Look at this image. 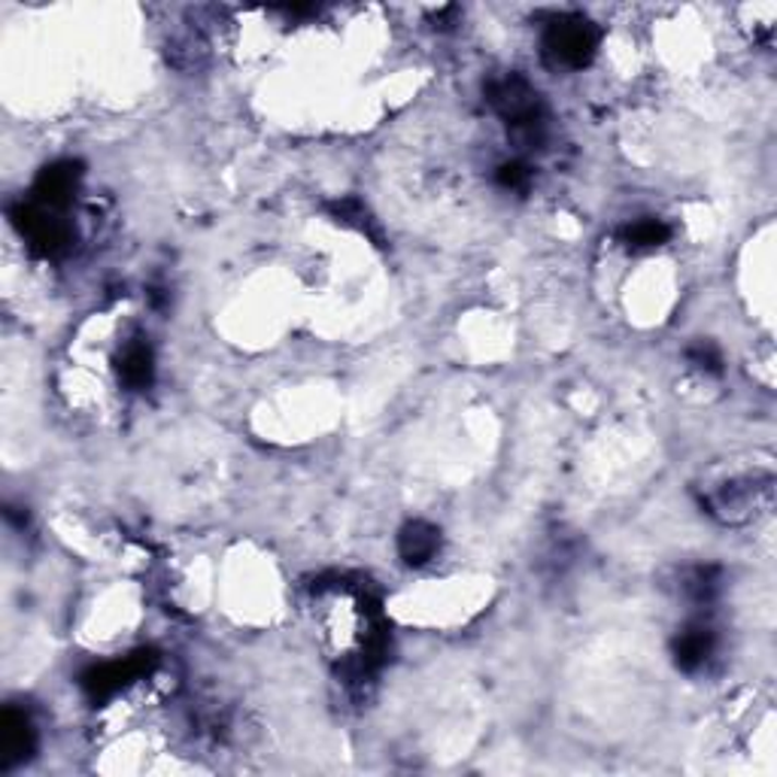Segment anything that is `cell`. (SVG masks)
<instances>
[{
  "label": "cell",
  "instance_id": "3",
  "mask_svg": "<svg viewBox=\"0 0 777 777\" xmlns=\"http://www.w3.org/2000/svg\"><path fill=\"white\" fill-rule=\"evenodd\" d=\"M158 662V656L152 650H140V654L125 656V659H116V662H104V666H95L82 674V690L89 693L92 698H109L116 696L122 686H128L137 678L150 674Z\"/></svg>",
  "mask_w": 777,
  "mask_h": 777
},
{
  "label": "cell",
  "instance_id": "6",
  "mask_svg": "<svg viewBox=\"0 0 777 777\" xmlns=\"http://www.w3.org/2000/svg\"><path fill=\"white\" fill-rule=\"evenodd\" d=\"M80 177H82L80 164L73 162L49 164L40 177H37V186H34L40 207H68L70 201H73V191H76V186H80Z\"/></svg>",
  "mask_w": 777,
  "mask_h": 777
},
{
  "label": "cell",
  "instance_id": "4",
  "mask_svg": "<svg viewBox=\"0 0 777 777\" xmlns=\"http://www.w3.org/2000/svg\"><path fill=\"white\" fill-rule=\"evenodd\" d=\"M13 222L19 225V232L27 237L31 249L40 252V256H61V252H68L70 244H73V232H70L61 219L49 216L46 207H15Z\"/></svg>",
  "mask_w": 777,
  "mask_h": 777
},
{
  "label": "cell",
  "instance_id": "8",
  "mask_svg": "<svg viewBox=\"0 0 777 777\" xmlns=\"http://www.w3.org/2000/svg\"><path fill=\"white\" fill-rule=\"evenodd\" d=\"M714 644H717V638H714V632L708 626L683 628L681 635H678V641H674V662H678V669H702L710 659V654H714Z\"/></svg>",
  "mask_w": 777,
  "mask_h": 777
},
{
  "label": "cell",
  "instance_id": "9",
  "mask_svg": "<svg viewBox=\"0 0 777 777\" xmlns=\"http://www.w3.org/2000/svg\"><path fill=\"white\" fill-rule=\"evenodd\" d=\"M119 377L128 389H146L155 377V358L146 343H131L119 358Z\"/></svg>",
  "mask_w": 777,
  "mask_h": 777
},
{
  "label": "cell",
  "instance_id": "10",
  "mask_svg": "<svg viewBox=\"0 0 777 777\" xmlns=\"http://www.w3.org/2000/svg\"><path fill=\"white\" fill-rule=\"evenodd\" d=\"M671 228L662 219H638L623 228V244L628 249H656V246L669 244Z\"/></svg>",
  "mask_w": 777,
  "mask_h": 777
},
{
  "label": "cell",
  "instance_id": "13",
  "mask_svg": "<svg viewBox=\"0 0 777 777\" xmlns=\"http://www.w3.org/2000/svg\"><path fill=\"white\" fill-rule=\"evenodd\" d=\"M495 179H498V186H505V189L526 191V189H529V183H532V170H529L526 164L507 162V164H502V167H498V174H495Z\"/></svg>",
  "mask_w": 777,
  "mask_h": 777
},
{
  "label": "cell",
  "instance_id": "1",
  "mask_svg": "<svg viewBox=\"0 0 777 777\" xmlns=\"http://www.w3.org/2000/svg\"><path fill=\"white\" fill-rule=\"evenodd\" d=\"M486 97H490L495 113L505 119L510 134L517 140H522L526 146H534L541 140V134H544V104L522 76L510 73V76L490 82Z\"/></svg>",
  "mask_w": 777,
  "mask_h": 777
},
{
  "label": "cell",
  "instance_id": "2",
  "mask_svg": "<svg viewBox=\"0 0 777 777\" xmlns=\"http://www.w3.org/2000/svg\"><path fill=\"white\" fill-rule=\"evenodd\" d=\"M544 49L562 68H587L599 49V27L584 15H560L546 27Z\"/></svg>",
  "mask_w": 777,
  "mask_h": 777
},
{
  "label": "cell",
  "instance_id": "7",
  "mask_svg": "<svg viewBox=\"0 0 777 777\" xmlns=\"http://www.w3.org/2000/svg\"><path fill=\"white\" fill-rule=\"evenodd\" d=\"M437 550H440V532L423 519L408 522L398 534V553L408 565H425L428 560H435Z\"/></svg>",
  "mask_w": 777,
  "mask_h": 777
},
{
  "label": "cell",
  "instance_id": "11",
  "mask_svg": "<svg viewBox=\"0 0 777 777\" xmlns=\"http://www.w3.org/2000/svg\"><path fill=\"white\" fill-rule=\"evenodd\" d=\"M686 592H690V599L696 601V604H708L720 592V574H717V568H696V572L690 574V580H686Z\"/></svg>",
  "mask_w": 777,
  "mask_h": 777
},
{
  "label": "cell",
  "instance_id": "12",
  "mask_svg": "<svg viewBox=\"0 0 777 777\" xmlns=\"http://www.w3.org/2000/svg\"><path fill=\"white\" fill-rule=\"evenodd\" d=\"M686 358L705 374H723V355L710 341H698L686 350Z\"/></svg>",
  "mask_w": 777,
  "mask_h": 777
},
{
  "label": "cell",
  "instance_id": "5",
  "mask_svg": "<svg viewBox=\"0 0 777 777\" xmlns=\"http://www.w3.org/2000/svg\"><path fill=\"white\" fill-rule=\"evenodd\" d=\"M34 744H37V735H34V726L25 714L15 708L3 710V717H0V765L13 768V765L25 763L34 753Z\"/></svg>",
  "mask_w": 777,
  "mask_h": 777
}]
</instances>
